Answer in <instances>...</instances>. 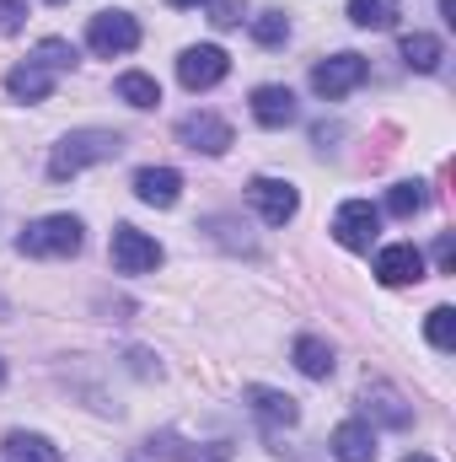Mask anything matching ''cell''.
I'll return each mask as SVG.
<instances>
[{
  "instance_id": "1",
  "label": "cell",
  "mask_w": 456,
  "mask_h": 462,
  "mask_svg": "<svg viewBox=\"0 0 456 462\" xmlns=\"http://www.w3.org/2000/svg\"><path fill=\"white\" fill-rule=\"evenodd\" d=\"M118 151H123V134H118V129H70V134L54 145V156H49V178H54V183H70V178H81L87 167L114 162Z\"/></svg>"
},
{
  "instance_id": "2",
  "label": "cell",
  "mask_w": 456,
  "mask_h": 462,
  "mask_svg": "<svg viewBox=\"0 0 456 462\" xmlns=\"http://www.w3.org/2000/svg\"><path fill=\"white\" fill-rule=\"evenodd\" d=\"M81 221L76 216H38V221H27L22 236H16V253L22 258H76L81 253Z\"/></svg>"
},
{
  "instance_id": "3",
  "label": "cell",
  "mask_w": 456,
  "mask_h": 462,
  "mask_svg": "<svg viewBox=\"0 0 456 462\" xmlns=\"http://www.w3.org/2000/svg\"><path fill=\"white\" fill-rule=\"evenodd\" d=\"M87 49H92L97 60H118V54L140 49V22H134L129 11H97V16L87 22Z\"/></svg>"
},
{
  "instance_id": "4",
  "label": "cell",
  "mask_w": 456,
  "mask_h": 462,
  "mask_svg": "<svg viewBox=\"0 0 456 462\" xmlns=\"http://www.w3.org/2000/svg\"><path fill=\"white\" fill-rule=\"evenodd\" d=\"M226 76H231V54L221 43H194V49L178 54V81H183L188 92H210V87H221Z\"/></svg>"
},
{
  "instance_id": "5",
  "label": "cell",
  "mask_w": 456,
  "mask_h": 462,
  "mask_svg": "<svg viewBox=\"0 0 456 462\" xmlns=\"http://www.w3.org/2000/svg\"><path fill=\"white\" fill-rule=\"evenodd\" d=\"M381 236V210L370 199H343L333 210V242L349 253H370V242Z\"/></svg>"
},
{
  "instance_id": "6",
  "label": "cell",
  "mask_w": 456,
  "mask_h": 462,
  "mask_svg": "<svg viewBox=\"0 0 456 462\" xmlns=\"http://www.w3.org/2000/svg\"><path fill=\"white\" fill-rule=\"evenodd\" d=\"M108 253H114V269L118 274H150V269H161V242L156 236H145L140 226H114V242H108Z\"/></svg>"
},
{
  "instance_id": "7",
  "label": "cell",
  "mask_w": 456,
  "mask_h": 462,
  "mask_svg": "<svg viewBox=\"0 0 456 462\" xmlns=\"http://www.w3.org/2000/svg\"><path fill=\"white\" fill-rule=\"evenodd\" d=\"M247 205L263 216V226H290L296 210H301V194H296V183H285V178H252V183H247Z\"/></svg>"
},
{
  "instance_id": "8",
  "label": "cell",
  "mask_w": 456,
  "mask_h": 462,
  "mask_svg": "<svg viewBox=\"0 0 456 462\" xmlns=\"http://www.w3.org/2000/svg\"><path fill=\"white\" fill-rule=\"evenodd\" d=\"M370 76V65H365V54H333V60H323L317 70H312V92L323 97V103H339V97H349L360 81Z\"/></svg>"
},
{
  "instance_id": "9",
  "label": "cell",
  "mask_w": 456,
  "mask_h": 462,
  "mask_svg": "<svg viewBox=\"0 0 456 462\" xmlns=\"http://www.w3.org/2000/svg\"><path fill=\"white\" fill-rule=\"evenodd\" d=\"M178 140L188 145V151H205V156H226L231 151V124L215 114H188L178 118Z\"/></svg>"
},
{
  "instance_id": "10",
  "label": "cell",
  "mask_w": 456,
  "mask_h": 462,
  "mask_svg": "<svg viewBox=\"0 0 456 462\" xmlns=\"http://www.w3.org/2000/svg\"><path fill=\"white\" fill-rule=\"evenodd\" d=\"M376 280L381 285H419L424 280V253L414 242H392L376 253Z\"/></svg>"
},
{
  "instance_id": "11",
  "label": "cell",
  "mask_w": 456,
  "mask_h": 462,
  "mask_svg": "<svg viewBox=\"0 0 456 462\" xmlns=\"http://www.w3.org/2000/svg\"><path fill=\"white\" fill-rule=\"evenodd\" d=\"M134 199L156 205V210H172L183 199V172L178 167H140L134 172Z\"/></svg>"
},
{
  "instance_id": "12",
  "label": "cell",
  "mask_w": 456,
  "mask_h": 462,
  "mask_svg": "<svg viewBox=\"0 0 456 462\" xmlns=\"http://www.w3.org/2000/svg\"><path fill=\"white\" fill-rule=\"evenodd\" d=\"M252 118H258L263 129H285V124L301 118V103H296L290 87H258V92H252Z\"/></svg>"
},
{
  "instance_id": "13",
  "label": "cell",
  "mask_w": 456,
  "mask_h": 462,
  "mask_svg": "<svg viewBox=\"0 0 456 462\" xmlns=\"http://www.w3.org/2000/svg\"><path fill=\"white\" fill-rule=\"evenodd\" d=\"M365 414H376V420L392 425V430H408V425H414V409L403 403V393H397L392 382H365Z\"/></svg>"
},
{
  "instance_id": "14",
  "label": "cell",
  "mask_w": 456,
  "mask_h": 462,
  "mask_svg": "<svg viewBox=\"0 0 456 462\" xmlns=\"http://www.w3.org/2000/svg\"><path fill=\"white\" fill-rule=\"evenodd\" d=\"M5 92H11L16 103H43V97L54 92V70L38 65V60H22V65H11V76H5Z\"/></svg>"
},
{
  "instance_id": "15",
  "label": "cell",
  "mask_w": 456,
  "mask_h": 462,
  "mask_svg": "<svg viewBox=\"0 0 456 462\" xmlns=\"http://www.w3.org/2000/svg\"><path fill=\"white\" fill-rule=\"evenodd\" d=\"M328 447L339 462H376V430H370V420H343Z\"/></svg>"
},
{
  "instance_id": "16",
  "label": "cell",
  "mask_w": 456,
  "mask_h": 462,
  "mask_svg": "<svg viewBox=\"0 0 456 462\" xmlns=\"http://www.w3.org/2000/svg\"><path fill=\"white\" fill-rule=\"evenodd\" d=\"M247 403H252V414H258L263 425H296V420H301L296 398L279 393V387H247Z\"/></svg>"
},
{
  "instance_id": "17",
  "label": "cell",
  "mask_w": 456,
  "mask_h": 462,
  "mask_svg": "<svg viewBox=\"0 0 456 462\" xmlns=\"http://www.w3.org/2000/svg\"><path fill=\"white\" fill-rule=\"evenodd\" d=\"M441 60H446V43H441L435 32H408V38H403V65H408V70L435 76Z\"/></svg>"
},
{
  "instance_id": "18",
  "label": "cell",
  "mask_w": 456,
  "mask_h": 462,
  "mask_svg": "<svg viewBox=\"0 0 456 462\" xmlns=\"http://www.w3.org/2000/svg\"><path fill=\"white\" fill-rule=\"evenodd\" d=\"M0 452H5V462H65L49 436H32V430H11Z\"/></svg>"
},
{
  "instance_id": "19",
  "label": "cell",
  "mask_w": 456,
  "mask_h": 462,
  "mask_svg": "<svg viewBox=\"0 0 456 462\" xmlns=\"http://www.w3.org/2000/svg\"><path fill=\"white\" fill-rule=\"evenodd\" d=\"M290 355H296V371H301V376H312V382H323V376H333V349L323 345L317 334H301Z\"/></svg>"
},
{
  "instance_id": "20",
  "label": "cell",
  "mask_w": 456,
  "mask_h": 462,
  "mask_svg": "<svg viewBox=\"0 0 456 462\" xmlns=\"http://www.w3.org/2000/svg\"><path fill=\"white\" fill-rule=\"evenodd\" d=\"M397 16H403V0H349V22L354 27H370V32L397 27Z\"/></svg>"
},
{
  "instance_id": "21",
  "label": "cell",
  "mask_w": 456,
  "mask_h": 462,
  "mask_svg": "<svg viewBox=\"0 0 456 462\" xmlns=\"http://www.w3.org/2000/svg\"><path fill=\"white\" fill-rule=\"evenodd\" d=\"M114 97L129 103V108H156V103H161V87H156V76H145V70H123L114 81Z\"/></svg>"
},
{
  "instance_id": "22",
  "label": "cell",
  "mask_w": 456,
  "mask_h": 462,
  "mask_svg": "<svg viewBox=\"0 0 456 462\" xmlns=\"http://www.w3.org/2000/svg\"><path fill=\"white\" fill-rule=\"evenodd\" d=\"M424 205H430V189H424L419 178H408V183H392V189H387V210H392L397 221H414Z\"/></svg>"
},
{
  "instance_id": "23",
  "label": "cell",
  "mask_w": 456,
  "mask_h": 462,
  "mask_svg": "<svg viewBox=\"0 0 456 462\" xmlns=\"http://www.w3.org/2000/svg\"><path fill=\"white\" fill-rule=\"evenodd\" d=\"M252 38H258L263 49H285V43H290V16H285V11H258V16H252Z\"/></svg>"
},
{
  "instance_id": "24",
  "label": "cell",
  "mask_w": 456,
  "mask_h": 462,
  "mask_svg": "<svg viewBox=\"0 0 456 462\" xmlns=\"http://www.w3.org/2000/svg\"><path fill=\"white\" fill-rule=\"evenodd\" d=\"M424 339L441 349V355H451L456 349V312L451 307H435V312L424 318Z\"/></svg>"
},
{
  "instance_id": "25",
  "label": "cell",
  "mask_w": 456,
  "mask_h": 462,
  "mask_svg": "<svg viewBox=\"0 0 456 462\" xmlns=\"http://www.w3.org/2000/svg\"><path fill=\"white\" fill-rule=\"evenodd\" d=\"M32 60H38V65H49V70L59 76V70H70V65H76V43H70V38H43V43L32 49Z\"/></svg>"
},
{
  "instance_id": "26",
  "label": "cell",
  "mask_w": 456,
  "mask_h": 462,
  "mask_svg": "<svg viewBox=\"0 0 456 462\" xmlns=\"http://www.w3.org/2000/svg\"><path fill=\"white\" fill-rule=\"evenodd\" d=\"M205 5H210V22L215 27H242V11H247L242 0H205Z\"/></svg>"
},
{
  "instance_id": "27",
  "label": "cell",
  "mask_w": 456,
  "mask_h": 462,
  "mask_svg": "<svg viewBox=\"0 0 456 462\" xmlns=\"http://www.w3.org/2000/svg\"><path fill=\"white\" fill-rule=\"evenodd\" d=\"M27 27V0H0V32H22Z\"/></svg>"
},
{
  "instance_id": "28",
  "label": "cell",
  "mask_w": 456,
  "mask_h": 462,
  "mask_svg": "<svg viewBox=\"0 0 456 462\" xmlns=\"http://www.w3.org/2000/svg\"><path fill=\"white\" fill-rule=\"evenodd\" d=\"M435 269H441V274H456V242H451V231H441V242H435Z\"/></svg>"
},
{
  "instance_id": "29",
  "label": "cell",
  "mask_w": 456,
  "mask_h": 462,
  "mask_svg": "<svg viewBox=\"0 0 456 462\" xmlns=\"http://www.w3.org/2000/svg\"><path fill=\"white\" fill-rule=\"evenodd\" d=\"M172 11H188V5H205V0H167Z\"/></svg>"
},
{
  "instance_id": "30",
  "label": "cell",
  "mask_w": 456,
  "mask_h": 462,
  "mask_svg": "<svg viewBox=\"0 0 456 462\" xmlns=\"http://www.w3.org/2000/svg\"><path fill=\"white\" fill-rule=\"evenodd\" d=\"M403 462H435V457H424V452H408V457H403Z\"/></svg>"
},
{
  "instance_id": "31",
  "label": "cell",
  "mask_w": 456,
  "mask_h": 462,
  "mask_svg": "<svg viewBox=\"0 0 456 462\" xmlns=\"http://www.w3.org/2000/svg\"><path fill=\"white\" fill-rule=\"evenodd\" d=\"M0 387H5V360H0Z\"/></svg>"
},
{
  "instance_id": "32",
  "label": "cell",
  "mask_w": 456,
  "mask_h": 462,
  "mask_svg": "<svg viewBox=\"0 0 456 462\" xmlns=\"http://www.w3.org/2000/svg\"><path fill=\"white\" fill-rule=\"evenodd\" d=\"M49 5H65V0H49Z\"/></svg>"
}]
</instances>
